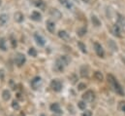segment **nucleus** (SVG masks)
I'll return each mask as SVG.
<instances>
[{"label": "nucleus", "mask_w": 125, "mask_h": 116, "mask_svg": "<svg viewBox=\"0 0 125 116\" xmlns=\"http://www.w3.org/2000/svg\"><path fill=\"white\" fill-rule=\"evenodd\" d=\"M94 98H95V95H94V93L91 91V90L86 91V92L83 95V99L84 102H90L93 101Z\"/></svg>", "instance_id": "6"}, {"label": "nucleus", "mask_w": 125, "mask_h": 116, "mask_svg": "<svg viewBox=\"0 0 125 116\" xmlns=\"http://www.w3.org/2000/svg\"><path fill=\"white\" fill-rule=\"evenodd\" d=\"M23 20H24V16H23L22 13H21V12H17V13L15 14V21H16V22H18V23H21V22H23Z\"/></svg>", "instance_id": "15"}, {"label": "nucleus", "mask_w": 125, "mask_h": 116, "mask_svg": "<svg viewBox=\"0 0 125 116\" xmlns=\"http://www.w3.org/2000/svg\"><path fill=\"white\" fill-rule=\"evenodd\" d=\"M51 15H52V17L56 18L57 20H59V19L61 18V13H60L57 9H52V10H51Z\"/></svg>", "instance_id": "18"}, {"label": "nucleus", "mask_w": 125, "mask_h": 116, "mask_svg": "<svg viewBox=\"0 0 125 116\" xmlns=\"http://www.w3.org/2000/svg\"><path fill=\"white\" fill-rule=\"evenodd\" d=\"M83 116H92V113L90 110H85L83 113Z\"/></svg>", "instance_id": "32"}, {"label": "nucleus", "mask_w": 125, "mask_h": 116, "mask_svg": "<svg viewBox=\"0 0 125 116\" xmlns=\"http://www.w3.org/2000/svg\"><path fill=\"white\" fill-rule=\"evenodd\" d=\"M34 39H35L36 43H37L39 46H45L46 40H45V38H44L42 35H40L39 33H35V34H34Z\"/></svg>", "instance_id": "9"}, {"label": "nucleus", "mask_w": 125, "mask_h": 116, "mask_svg": "<svg viewBox=\"0 0 125 116\" xmlns=\"http://www.w3.org/2000/svg\"><path fill=\"white\" fill-rule=\"evenodd\" d=\"M91 21H92V23H93V25L95 26V27H100L101 23H100V21L98 20V18H97V17H95V16H92V18H91Z\"/></svg>", "instance_id": "25"}, {"label": "nucleus", "mask_w": 125, "mask_h": 116, "mask_svg": "<svg viewBox=\"0 0 125 116\" xmlns=\"http://www.w3.org/2000/svg\"><path fill=\"white\" fill-rule=\"evenodd\" d=\"M1 3H2V0H0V5H1Z\"/></svg>", "instance_id": "36"}, {"label": "nucleus", "mask_w": 125, "mask_h": 116, "mask_svg": "<svg viewBox=\"0 0 125 116\" xmlns=\"http://www.w3.org/2000/svg\"><path fill=\"white\" fill-rule=\"evenodd\" d=\"M2 98H3V100L4 101H9L10 99H11V93L8 91V90H4L3 91V93H2Z\"/></svg>", "instance_id": "21"}, {"label": "nucleus", "mask_w": 125, "mask_h": 116, "mask_svg": "<svg viewBox=\"0 0 125 116\" xmlns=\"http://www.w3.org/2000/svg\"><path fill=\"white\" fill-rule=\"evenodd\" d=\"M117 25L120 27V28H123L125 26V18L122 16V15H120V14H117Z\"/></svg>", "instance_id": "16"}, {"label": "nucleus", "mask_w": 125, "mask_h": 116, "mask_svg": "<svg viewBox=\"0 0 125 116\" xmlns=\"http://www.w3.org/2000/svg\"><path fill=\"white\" fill-rule=\"evenodd\" d=\"M11 44H12V47H13V48H16V47H17V40L14 38L13 35L11 36Z\"/></svg>", "instance_id": "29"}, {"label": "nucleus", "mask_w": 125, "mask_h": 116, "mask_svg": "<svg viewBox=\"0 0 125 116\" xmlns=\"http://www.w3.org/2000/svg\"><path fill=\"white\" fill-rule=\"evenodd\" d=\"M108 81H109V83L111 84V87L113 88V90H114L116 94H118L119 96H124L123 89L121 88L120 84L116 81V79L115 78V76H114V75L109 74V75H108Z\"/></svg>", "instance_id": "1"}, {"label": "nucleus", "mask_w": 125, "mask_h": 116, "mask_svg": "<svg viewBox=\"0 0 125 116\" xmlns=\"http://www.w3.org/2000/svg\"><path fill=\"white\" fill-rule=\"evenodd\" d=\"M84 88H86V85L84 83H81L79 84V90H83Z\"/></svg>", "instance_id": "33"}, {"label": "nucleus", "mask_w": 125, "mask_h": 116, "mask_svg": "<svg viewBox=\"0 0 125 116\" xmlns=\"http://www.w3.org/2000/svg\"><path fill=\"white\" fill-rule=\"evenodd\" d=\"M58 36H59V38H61L64 41H69V40H70V35H69V33H68L67 31H65V30H60V31L58 32Z\"/></svg>", "instance_id": "12"}, {"label": "nucleus", "mask_w": 125, "mask_h": 116, "mask_svg": "<svg viewBox=\"0 0 125 116\" xmlns=\"http://www.w3.org/2000/svg\"><path fill=\"white\" fill-rule=\"evenodd\" d=\"M28 54H29L31 57H36V56H37V51H36L35 48H30V49L28 50Z\"/></svg>", "instance_id": "27"}, {"label": "nucleus", "mask_w": 125, "mask_h": 116, "mask_svg": "<svg viewBox=\"0 0 125 116\" xmlns=\"http://www.w3.org/2000/svg\"><path fill=\"white\" fill-rule=\"evenodd\" d=\"M0 49L2 51H6L7 50V45H6L5 38H0Z\"/></svg>", "instance_id": "23"}, {"label": "nucleus", "mask_w": 125, "mask_h": 116, "mask_svg": "<svg viewBox=\"0 0 125 116\" xmlns=\"http://www.w3.org/2000/svg\"><path fill=\"white\" fill-rule=\"evenodd\" d=\"M12 106H13L14 109H20V105H19V103H18L16 101H14V102H12Z\"/></svg>", "instance_id": "31"}, {"label": "nucleus", "mask_w": 125, "mask_h": 116, "mask_svg": "<svg viewBox=\"0 0 125 116\" xmlns=\"http://www.w3.org/2000/svg\"><path fill=\"white\" fill-rule=\"evenodd\" d=\"M81 75L83 77H87V75H88V67L87 66L83 65L81 67Z\"/></svg>", "instance_id": "20"}, {"label": "nucleus", "mask_w": 125, "mask_h": 116, "mask_svg": "<svg viewBox=\"0 0 125 116\" xmlns=\"http://www.w3.org/2000/svg\"><path fill=\"white\" fill-rule=\"evenodd\" d=\"M83 2H86V3H89L90 0H83Z\"/></svg>", "instance_id": "35"}, {"label": "nucleus", "mask_w": 125, "mask_h": 116, "mask_svg": "<svg viewBox=\"0 0 125 116\" xmlns=\"http://www.w3.org/2000/svg\"><path fill=\"white\" fill-rule=\"evenodd\" d=\"M65 66L66 65L64 64L61 58H58L55 61V64H54V70L57 71V72H62L64 70V68H65Z\"/></svg>", "instance_id": "5"}, {"label": "nucleus", "mask_w": 125, "mask_h": 116, "mask_svg": "<svg viewBox=\"0 0 125 116\" xmlns=\"http://www.w3.org/2000/svg\"><path fill=\"white\" fill-rule=\"evenodd\" d=\"M51 110L55 112V113H61L62 111L60 110V107H59V104L58 103H52L51 105Z\"/></svg>", "instance_id": "19"}, {"label": "nucleus", "mask_w": 125, "mask_h": 116, "mask_svg": "<svg viewBox=\"0 0 125 116\" xmlns=\"http://www.w3.org/2000/svg\"><path fill=\"white\" fill-rule=\"evenodd\" d=\"M59 2H60V4L64 6L66 9H69V10H71V9H73V3L72 2H70L69 0H58Z\"/></svg>", "instance_id": "13"}, {"label": "nucleus", "mask_w": 125, "mask_h": 116, "mask_svg": "<svg viewBox=\"0 0 125 116\" xmlns=\"http://www.w3.org/2000/svg\"><path fill=\"white\" fill-rule=\"evenodd\" d=\"M112 32L115 36L116 37H121V33H122V28H120L117 24H115L113 28H112Z\"/></svg>", "instance_id": "8"}, {"label": "nucleus", "mask_w": 125, "mask_h": 116, "mask_svg": "<svg viewBox=\"0 0 125 116\" xmlns=\"http://www.w3.org/2000/svg\"><path fill=\"white\" fill-rule=\"evenodd\" d=\"M20 116H25V114H24L23 112H21V114H20Z\"/></svg>", "instance_id": "34"}, {"label": "nucleus", "mask_w": 125, "mask_h": 116, "mask_svg": "<svg viewBox=\"0 0 125 116\" xmlns=\"http://www.w3.org/2000/svg\"><path fill=\"white\" fill-rule=\"evenodd\" d=\"M25 61H26V58H25V56L23 55V54H21V53H18L17 55H16V57H15V62H16V64L18 65V66H22L24 63H25Z\"/></svg>", "instance_id": "2"}, {"label": "nucleus", "mask_w": 125, "mask_h": 116, "mask_svg": "<svg viewBox=\"0 0 125 116\" xmlns=\"http://www.w3.org/2000/svg\"><path fill=\"white\" fill-rule=\"evenodd\" d=\"M94 78H95L96 80H98V81H103L104 76H103V74H102L100 71H95V73H94Z\"/></svg>", "instance_id": "22"}, {"label": "nucleus", "mask_w": 125, "mask_h": 116, "mask_svg": "<svg viewBox=\"0 0 125 116\" xmlns=\"http://www.w3.org/2000/svg\"><path fill=\"white\" fill-rule=\"evenodd\" d=\"M42 84V78L39 77V76H36L33 78V80H31V87L34 90H37L38 88L41 86Z\"/></svg>", "instance_id": "7"}, {"label": "nucleus", "mask_w": 125, "mask_h": 116, "mask_svg": "<svg viewBox=\"0 0 125 116\" xmlns=\"http://www.w3.org/2000/svg\"><path fill=\"white\" fill-rule=\"evenodd\" d=\"M33 2H34V5H35L37 8H39V9L44 10V9L46 8V4H45V2H44L43 0H34Z\"/></svg>", "instance_id": "14"}, {"label": "nucleus", "mask_w": 125, "mask_h": 116, "mask_svg": "<svg viewBox=\"0 0 125 116\" xmlns=\"http://www.w3.org/2000/svg\"><path fill=\"white\" fill-rule=\"evenodd\" d=\"M30 18H31V20L35 21V22H40L42 20V15L38 11H33L31 16H30Z\"/></svg>", "instance_id": "11"}, {"label": "nucleus", "mask_w": 125, "mask_h": 116, "mask_svg": "<svg viewBox=\"0 0 125 116\" xmlns=\"http://www.w3.org/2000/svg\"><path fill=\"white\" fill-rule=\"evenodd\" d=\"M78 46L80 47V49H81V51L83 52V53H87V51H86V47H85V45L83 43V42H78Z\"/></svg>", "instance_id": "24"}, {"label": "nucleus", "mask_w": 125, "mask_h": 116, "mask_svg": "<svg viewBox=\"0 0 125 116\" xmlns=\"http://www.w3.org/2000/svg\"><path fill=\"white\" fill-rule=\"evenodd\" d=\"M78 34H79V36L83 37L84 34H86V28H82V29H80L78 30Z\"/></svg>", "instance_id": "26"}, {"label": "nucleus", "mask_w": 125, "mask_h": 116, "mask_svg": "<svg viewBox=\"0 0 125 116\" xmlns=\"http://www.w3.org/2000/svg\"><path fill=\"white\" fill-rule=\"evenodd\" d=\"M94 50H95V52H96V54H97L98 57L104 58V56H105V51H104L103 47L101 46V44H99L98 42H95V43H94Z\"/></svg>", "instance_id": "4"}, {"label": "nucleus", "mask_w": 125, "mask_h": 116, "mask_svg": "<svg viewBox=\"0 0 125 116\" xmlns=\"http://www.w3.org/2000/svg\"><path fill=\"white\" fill-rule=\"evenodd\" d=\"M118 107H119V109H120V110H122V111L125 113V102H119V106H118Z\"/></svg>", "instance_id": "30"}, {"label": "nucleus", "mask_w": 125, "mask_h": 116, "mask_svg": "<svg viewBox=\"0 0 125 116\" xmlns=\"http://www.w3.org/2000/svg\"><path fill=\"white\" fill-rule=\"evenodd\" d=\"M78 106L81 108V109H85V106H86V103L83 102V101H81L78 102Z\"/></svg>", "instance_id": "28"}, {"label": "nucleus", "mask_w": 125, "mask_h": 116, "mask_svg": "<svg viewBox=\"0 0 125 116\" xmlns=\"http://www.w3.org/2000/svg\"><path fill=\"white\" fill-rule=\"evenodd\" d=\"M51 88L54 91V92H60L62 89V83L58 80V79H53L51 82Z\"/></svg>", "instance_id": "3"}, {"label": "nucleus", "mask_w": 125, "mask_h": 116, "mask_svg": "<svg viewBox=\"0 0 125 116\" xmlns=\"http://www.w3.org/2000/svg\"><path fill=\"white\" fill-rule=\"evenodd\" d=\"M8 15H6V14H2V15H0V26H2V27H4L6 24H7V22H8Z\"/></svg>", "instance_id": "17"}, {"label": "nucleus", "mask_w": 125, "mask_h": 116, "mask_svg": "<svg viewBox=\"0 0 125 116\" xmlns=\"http://www.w3.org/2000/svg\"><path fill=\"white\" fill-rule=\"evenodd\" d=\"M46 26H47V29H48L51 33H53V32H54V30H55V24H54V22L49 20V21L46 23Z\"/></svg>", "instance_id": "10"}]
</instances>
